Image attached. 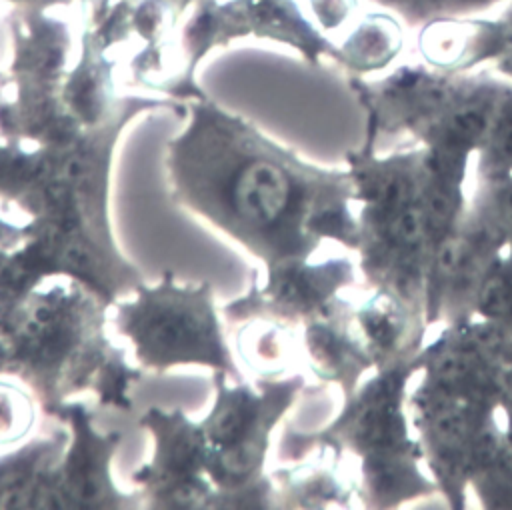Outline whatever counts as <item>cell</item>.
<instances>
[{
    "instance_id": "ac0fdd59",
    "label": "cell",
    "mask_w": 512,
    "mask_h": 510,
    "mask_svg": "<svg viewBox=\"0 0 512 510\" xmlns=\"http://www.w3.org/2000/svg\"><path fill=\"white\" fill-rule=\"evenodd\" d=\"M494 188L486 200V224L498 236L512 234V174L494 178Z\"/></svg>"
},
{
    "instance_id": "4fadbf2b",
    "label": "cell",
    "mask_w": 512,
    "mask_h": 510,
    "mask_svg": "<svg viewBox=\"0 0 512 510\" xmlns=\"http://www.w3.org/2000/svg\"><path fill=\"white\" fill-rule=\"evenodd\" d=\"M292 324L252 318L234 332L240 362L258 378H274L298 364V342Z\"/></svg>"
},
{
    "instance_id": "52a82bcc",
    "label": "cell",
    "mask_w": 512,
    "mask_h": 510,
    "mask_svg": "<svg viewBox=\"0 0 512 510\" xmlns=\"http://www.w3.org/2000/svg\"><path fill=\"white\" fill-rule=\"evenodd\" d=\"M136 298L116 300L114 328L134 350L140 370L166 372L176 366H208L242 380L226 344L210 282L180 284L166 270L156 286L134 288Z\"/></svg>"
},
{
    "instance_id": "5bb4252c",
    "label": "cell",
    "mask_w": 512,
    "mask_h": 510,
    "mask_svg": "<svg viewBox=\"0 0 512 510\" xmlns=\"http://www.w3.org/2000/svg\"><path fill=\"white\" fill-rule=\"evenodd\" d=\"M404 32L400 22L386 12L360 16L338 44V64L358 72H376L388 66L402 50Z\"/></svg>"
},
{
    "instance_id": "ba28073f",
    "label": "cell",
    "mask_w": 512,
    "mask_h": 510,
    "mask_svg": "<svg viewBox=\"0 0 512 510\" xmlns=\"http://www.w3.org/2000/svg\"><path fill=\"white\" fill-rule=\"evenodd\" d=\"M140 426L154 440L152 460L132 474L140 506L200 510L218 508V492L206 474V436L184 410L148 408Z\"/></svg>"
},
{
    "instance_id": "cb8c5ba5",
    "label": "cell",
    "mask_w": 512,
    "mask_h": 510,
    "mask_svg": "<svg viewBox=\"0 0 512 510\" xmlns=\"http://www.w3.org/2000/svg\"><path fill=\"white\" fill-rule=\"evenodd\" d=\"M182 2H186V4H190V6H192V4H196V2H202V0H182Z\"/></svg>"
},
{
    "instance_id": "7402d4cb",
    "label": "cell",
    "mask_w": 512,
    "mask_h": 510,
    "mask_svg": "<svg viewBox=\"0 0 512 510\" xmlns=\"http://www.w3.org/2000/svg\"><path fill=\"white\" fill-rule=\"evenodd\" d=\"M376 2L382 4V6H388V8L396 10V12H398V8H400V4H402V0H376Z\"/></svg>"
},
{
    "instance_id": "7c38bea8",
    "label": "cell",
    "mask_w": 512,
    "mask_h": 510,
    "mask_svg": "<svg viewBox=\"0 0 512 510\" xmlns=\"http://www.w3.org/2000/svg\"><path fill=\"white\" fill-rule=\"evenodd\" d=\"M68 440L70 428L58 420L46 434L0 456V510L44 508L50 472Z\"/></svg>"
},
{
    "instance_id": "9a60e30c",
    "label": "cell",
    "mask_w": 512,
    "mask_h": 510,
    "mask_svg": "<svg viewBox=\"0 0 512 510\" xmlns=\"http://www.w3.org/2000/svg\"><path fill=\"white\" fill-rule=\"evenodd\" d=\"M38 406L40 402L26 384L0 380V448L14 446L32 432Z\"/></svg>"
},
{
    "instance_id": "8992f818",
    "label": "cell",
    "mask_w": 512,
    "mask_h": 510,
    "mask_svg": "<svg viewBox=\"0 0 512 510\" xmlns=\"http://www.w3.org/2000/svg\"><path fill=\"white\" fill-rule=\"evenodd\" d=\"M214 370V402L200 420L206 436V474L218 492V508L276 506V490L264 472L270 434L298 392L302 376L258 378L256 388Z\"/></svg>"
},
{
    "instance_id": "2e32d148",
    "label": "cell",
    "mask_w": 512,
    "mask_h": 510,
    "mask_svg": "<svg viewBox=\"0 0 512 510\" xmlns=\"http://www.w3.org/2000/svg\"><path fill=\"white\" fill-rule=\"evenodd\" d=\"M480 168L490 180L512 174V86L508 84H504L488 138L480 148Z\"/></svg>"
},
{
    "instance_id": "3957f363",
    "label": "cell",
    "mask_w": 512,
    "mask_h": 510,
    "mask_svg": "<svg viewBox=\"0 0 512 510\" xmlns=\"http://www.w3.org/2000/svg\"><path fill=\"white\" fill-rule=\"evenodd\" d=\"M106 314L108 306L72 278L0 294V374L20 378L42 414L82 392L102 406L130 410L128 388L142 370L110 342Z\"/></svg>"
},
{
    "instance_id": "44dd1931",
    "label": "cell",
    "mask_w": 512,
    "mask_h": 510,
    "mask_svg": "<svg viewBox=\"0 0 512 510\" xmlns=\"http://www.w3.org/2000/svg\"><path fill=\"white\" fill-rule=\"evenodd\" d=\"M496 68L508 78H512V44L500 54V58L496 60Z\"/></svg>"
},
{
    "instance_id": "d6986e66",
    "label": "cell",
    "mask_w": 512,
    "mask_h": 510,
    "mask_svg": "<svg viewBox=\"0 0 512 510\" xmlns=\"http://www.w3.org/2000/svg\"><path fill=\"white\" fill-rule=\"evenodd\" d=\"M322 32H338L358 18V0H308Z\"/></svg>"
},
{
    "instance_id": "9c48e42d",
    "label": "cell",
    "mask_w": 512,
    "mask_h": 510,
    "mask_svg": "<svg viewBox=\"0 0 512 510\" xmlns=\"http://www.w3.org/2000/svg\"><path fill=\"white\" fill-rule=\"evenodd\" d=\"M70 428L64 454L50 472L46 490V510H104L136 508L138 492L120 490L110 474V460L122 442V432H100L92 424V414L84 402L68 400L48 412Z\"/></svg>"
},
{
    "instance_id": "e0dca14e",
    "label": "cell",
    "mask_w": 512,
    "mask_h": 510,
    "mask_svg": "<svg viewBox=\"0 0 512 510\" xmlns=\"http://www.w3.org/2000/svg\"><path fill=\"white\" fill-rule=\"evenodd\" d=\"M500 0H402L398 14L410 24H424L440 16H466Z\"/></svg>"
},
{
    "instance_id": "6da1fadb",
    "label": "cell",
    "mask_w": 512,
    "mask_h": 510,
    "mask_svg": "<svg viewBox=\"0 0 512 510\" xmlns=\"http://www.w3.org/2000/svg\"><path fill=\"white\" fill-rule=\"evenodd\" d=\"M188 126L168 142L172 198L266 266L306 260L322 238L360 240L348 174L320 170L208 96L186 102Z\"/></svg>"
},
{
    "instance_id": "277c9868",
    "label": "cell",
    "mask_w": 512,
    "mask_h": 510,
    "mask_svg": "<svg viewBox=\"0 0 512 510\" xmlns=\"http://www.w3.org/2000/svg\"><path fill=\"white\" fill-rule=\"evenodd\" d=\"M246 36L286 44L312 66L322 58L338 62V46L312 24L296 0H202L188 8L168 40L130 54V80L184 104L204 98L196 84L200 60Z\"/></svg>"
},
{
    "instance_id": "5b68a950",
    "label": "cell",
    "mask_w": 512,
    "mask_h": 510,
    "mask_svg": "<svg viewBox=\"0 0 512 510\" xmlns=\"http://www.w3.org/2000/svg\"><path fill=\"white\" fill-rule=\"evenodd\" d=\"M64 10L12 6L10 60L0 68V138L28 148L74 142L82 130L66 112L62 90L72 54Z\"/></svg>"
},
{
    "instance_id": "ffe728a7",
    "label": "cell",
    "mask_w": 512,
    "mask_h": 510,
    "mask_svg": "<svg viewBox=\"0 0 512 510\" xmlns=\"http://www.w3.org/2000/svg\"><path fill=\"white\" fill-rule=\"evenodd\" d=\"M106 2H108V0H56L58 8H60V10H66V12H70V14H72V10H76V14H78V12L86 10V8L100 6V4H106Z\"/></svg>"
},
{
    "instance_id": "8fae6325",
    "label": "cell",
    "mask_w": 512,
    "mask_h": 510,
    "mask_svg": "<svg viewBox=\"0 0 512 510\" xmlns=\"http://www.w3.org/2000/svg\"><path fill=\"white\" fill-rule=\"evenodd\" d=\"M512 44V6L498 20L440 16L426 20L418 32L420 58L448 74H458L486 60H498Z\"/></svg>"
},
{
    "instance_id": "30bf717a",
    "label": "cell",
    "mask_w": 512,
    "mask_h": 510,
    "mask_svg": "<svg viewBox=\"0 0 512 510\" xmlns=\"http://www.w3.org/2000/svg\"><path fill=\"white\" fill-rule=\"evenodd\" d=\"M306 260H284L266 266L262 284L254 276L244 296L224 304L222 314L226 320L240 324L252 318H266L296 326L326 314L334 304L336 290L352 278L350 262L308 264Z\"/></svg>"
},
{
    "instance_id": "7a4b0ae2",
    "label": "cell",
    "mask_w": 512,
    "mask_h": 510,
    "mask_svg": "<svg viewBox=\"0 0 512 510\" xmlns=\"http://www.w3.org/2000/svg\"><path fill=\"white\" fill-rule=\"evenodd\" d=\"M140 108L126 110L70 144L40 146V162L16 208L30 220L12 252L0 292L22 294L50 276H68L106 306L142 284L118 250L108 220V182L116 142Z\"/></svg>"
},
{
    "instance_id": "603a6c76",
    "label": "cell",
    "mask_w": 512,
    "mask_h": 510,
    "mask_svg": "<svg viewBox=\"0 0 512 510\" xmlns=\"http://www.w3.org/2000/svg\"><path fill=\"white\" fill-rule=\"evenodd\" d=\"M504 262H506V268H508V274H510V280H512V250H510L508 260H504Z\"/></svg>"
}]
</instances>
